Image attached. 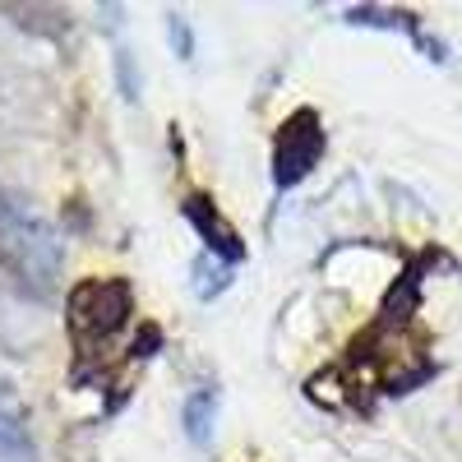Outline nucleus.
Returning <instances> with one entry per match:
<instances>
[{
	"mask_svg": "<svg viewBox=\"0 0 462 462\" xmlns=\"http://www.w3.org/2000/svg\"><path fill=\"white\" fill-rule=\"evenodd\" d=\"M0 254L37 287H51L60 273V236L47 217H37L23 199L0 189Z\"/></svg>",
	"mask_w": 462,
	"mask_h": 462,
	"instance_id": "obj_1",
	"label": "nucleus"
},
{
	"mask_svg": "<svg viewBox=\"0 0 462 462\" xmlns=\"http://www.w3.org/2000/svg\"><path fill=\"white\" fill-rule=\"evenodd\" d=\"M134 315V291L121 278H93L69 291V324L84 337H111Z\"/></svg>",
	"mask_w": 462,
	"mask_h": 462,
	"instance_id": "obj_2",
	"label": "nucleus"
},
{
	"mask_svg": "<svg viewBox=\"0 0 462 462\" xmlns=\"http://www.w3.org/2000/svg\"><path fill=\"white\" fill-rule=\"evenodd\" d=\"M324 158V125L310 106L291 111L282 130H278V148H273V180L278 189H291L310 176Z\"/></svg>",
	"mask_w": 462,
	"mask_h": 462,
	"instance_id": "obj_3",
	"label": "nucleus"
},
{
	"mask_svg": "<svg viewBox=\"0 0 462 462\" xmlns=\"http://www.w3.org/2000/svg\"><path fill=\"white\" fill-rule=\"evenodd\" d=\"M185 217L195 222V231L208 241V254H213V259H222V263H241V259H245V245H241V236H236V226H226V217H222L204 195H189V199H185Z\"/></svg>",
	"mask_w": 462,
	"mask_h": 462,
	"instance_id": "obj_4",
	"label": "nucleus"
},
{
	"mask_svg": "<svg viewBox=\"0 0 462 462\" xmlns=\"http://www.w3.org/2000/svg\"><path fill=\"white\" fill-rule=\"evenodd\" d=\"M180 420H185V435L189 444H208L213 439V426H217V389H195L180 407Z\"/></svg>",
	"mask_w": 462,
	"mask_h": 462,
	"instance_id": "obj_5",
	"label": "nucleus"
},
{
	"mask_svg": "<svg viewBox=\"0 0 462 462\" xmlns=\"http://www.w3.org/2000/svg\"><path fill=\"white\" fill-rule=\"evenodd\" d=\"M0 448L5 453H23L28 448V416H23V402L19 393L0 379Z\"/></svg>",
	"mask_w": 462,
	"mask_h": 462,
	"instance_id": "obj_6",
	"label": "nucleus"
},
{
	"mask_svg": "<svg viewBox=\"0 0 462 462\" xmlns=\"http://www.w3.org/2000/svg\"><path fill=\"white\" fill-rule=\"evenodd\" d=\"M231 287V268L222 263V259H213V254H199L195 259V296L199 300H213V296H222Z\"/></svg>",
	"mask_w": 462,
	"mask_h": 462,
	"instance_id": "obj_7",
	"label": "nucleus"
},
{
	"mask_svg": "<svg viewBox=\"0 0 462 462\" xmlns=\"http://www.w3.org/2000/svg\"><path fill=\"white\" fill-rule=\"evenodd\" d=\"M346 23H365V28H402V32H416V14L407 10H374V5H361V10H346Z\"/></svg>",
	"mask_w": 462,
	"mask_h": 462,
	"instance_id": "obj_8",
	"label": "nucleus"
},
{
	"mask_svg": "<svg viewBox=\"0 0 462 462\" xmlns=\"http://www.w3.org/2000/svg\"><path fill=\"white\" fill-rule=\"evenodd\" d=\"M171 47H176V56L180 60H189V56H195V32H189V23L180 19V14H171Z\"/></svg>",
	"mask_w": 462,
	"mask_h": 462,
	"instance_id": "obj_9",
	"label": "nucleus"
},
{
	"mask_svg": "<svg viewBox=\"0 0 462 462\" xmlns=\"http://www.w3.org/2000/svg\"><path fill=\"white\" fill-rule=\"evenodd\" d=\"M116 69H121V93L134 102V97H139V79H134V60H130V51H116Z\"/></svg>",
	"mask_w": 462,
	"mask_h": 462,
	"instance_id": "obj_10",
	"label": "nucleus"
}]
</instances>
